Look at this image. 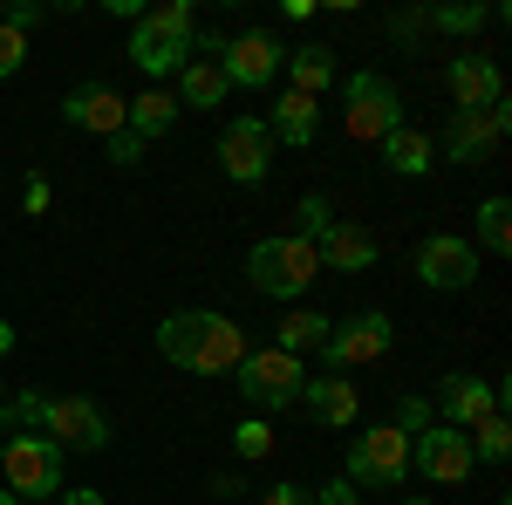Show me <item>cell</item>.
<instances>
[{"label":"cell","mask_w":512,"mask_h":505,"mask_svg":"<svg viewBox=\"0 0 512 505\" xmlns=\"http://www.w3.org/2000/svg\"><path fill=\"white\" fill-rule=\"evenodd\" d=\"M431 424H437V410L424 396H403V403H396V430H403V437H424Z\"/></svg>","instance_id":"30"},{"label":"cell","mask_w":512,"mask_h":505,"mask_svg":"<svg viewBox=\"0 0 512 505\" xmlns=\"http://www.w3.org/2000/svg\"><path fill=\"white\" fill-rule=\"evenodd\" d=\"M158 349H164V362H178L192 376H233L246 362V328L233 314L185 308V314H164L158 321Z\"/></svg>","instance_id":"1"},{"label":"cell","mask_w":512,"mask_h":505,"mask_svg":"<svg viewBox=\"0 0 512 505\" xmlns=\"http://www.w3.org/2000/svg\"><path fill=\"white\" fill-rule=\"evenodd\" d=\"M7 349H14V321H0V362H7Z\"/></svg>","instance_id":"41"},{"label":"cell","mask_w":512,"mask_h":505,"mask_svg":"<svg viewBox=\"0 0 512 505\" xmlns=\"http://www.w3.org/2000/svg\"><path fill=\"white\" fill-rule=\"evenodd\" d=\"M7 424H21V430H35L41 424V396L35 389H21V396H7V410H0Z\"/></svg>","instance_id":"34"},{"label":"cell","mask_w":512,"mask_h":505,"mask_svg":"<svg viewBox=\"0 0 512 505\" xmlns=\"http://www.w3.org/2000/svg\"><path fill=\"white\" fill-rule=\"evenodd\" d=\"M390 342H396L390 314H355V321H335V328H328L321 355H328V369L342 376V369H369V362H383Z\"/></svg>","instance_id":"8"},{"label":"cell","mask_w":512,"mask_h":505,"mask_svg":"<svg viewBox=\"0 0 512 505\" xmlns=\"http://www.w3.org/2000/svg\"><path fill=\"white\" fill-rule=\"evenodd\" d=\"M403 505H431V499H403Z\"/></svg>","instance_id":"44"},{"label":"cell","mask_w":512,"mask_h":505,"mask_svg":"<svg viewBox=\"0 0 512 505\" xmlns=\"http://www.w3.org/2000/svg\"><path fill=\"white\" fill-rule=\"evenodd\" d=\"M410 471H424L431 485H465V478H472V444H465V430L431 424L424 437H410Z\"/></svg>","instance_id":"10"},{"label":"cell","mask_w":512,"mask_h":505,"mask_svg":"<svg viewBox=\"0 0 512 505\" xmlns=\"http://www.w3.org/2000/svg\"><path fill=\"white\" fill-rule=\"evenodd\" d=\"M431 410H444V424H451V430H472V424H485L492 410H506V389L478 383V376H444V389H437Z\"/></svg>","instance_id":"14"},{"label":"cell","mask_w":512,"mask_h":505,"mask_svg":"<svg viewBox=\"0 0 512 505\" xmlns=\"http://www.w3.org/2000/svg\"><path fill=\"white\" fill-rule=\"evenodd\" d=\"M301 403L315 410L321 424H355V410H362V396H355V383L349 376H308V389H301Z\"/></svg>","instance_id":"20"},{"label":"cell","mask_w":512,"mask_h":505,"mask_svg":"<svg viewBox=\"0 0 512 505\" xmlns=\"http://www.w3.org/2000/svg\"><path fill=\"white\" fill-rule=\"evenodd\" d=\"M226 89H233V82L219 76V62H185V69H178V89H171V96H178V110H219V103H226Z\"/></svg>","instance_id":"21"},{"label":"cell","mask_w":512,"mask_h":505,"mask_svg":"<svg viewBox=\"0 0 512 505\" xmlns=\"http://www.w3.org/2000/svg\"><path fill=\"white\" fill-rule=\"evenodd\" d=\"M349 485H403L410 478V437L396 424H376L362 430L349 444V471H342Z\"/></svg>","instance_id":"6"},{"label":"cell","mask_w":512,"mask_h":505,"mask_svg":"<svg viewBox=\"0 0 512 505\" xmlns=\"http://www.w3.org/2000/svg\"><path fill=\"white\" fill-rule=\"evenodd\" d=\"M144 14H151V21H158V28H171V35H192V0H158V7H144Z\"/></svg>","instance_id":"31"},{"label":"cell","mask_w":512,"mask_h":505,"mask_svg":"<svg viewBox=\"0 0 512 505\" xmlns=\"http://www.w3.org/2000/svg\"><path fill=\"white\" fill-rule=\"evenodd\" d=\"M21 62H28V35L0 21V82H7V76H21Z\"/></svg>","instance_id":"32"},{"label":"cell","mask_w":512,"mask_h":505,"mask_svg":"<svg viewBox=\"0 0 512 505\" xmlns=\"http://www.w3.org/2000/svg\"><path fill=\"white\" fill-rule=\"evenodd\" d=\"M0 471H7V492L28 505L62 492V451L41 437V430H21V437H0Z\"/></svg>","instance_id":"3"},{"label":"cell","mask_w":512,"mask_h":505,"mask_svg":"<svg viewBox=\"0 0 512 505\" xmlns=\"http://www.w3.org/2000/svg\"><path fill=\"white\" fill-rule=\"evenodd\" d=\"M0 410H7V383H0Z\"/></svg>","instance_id":"43"},{"label":"cell","mask_w":512,"mask_h":505,"mask_svg":"<svg viewBox=\"0 0 512 505\" xmlns=\"http://www.w3.org/2000/svg\"><path fill=\"white\" fill-rule=\"evenodd\" d=\"M287 76H294V89L301 96H321L328 82H335V48H321V41H308V48H287V62H280Z\"/></svg>","instance_id":"24"},{"label":"cell","mask_w":512,"mask_h":505,"mask_svg":"<svg viewBox=\"0 0 512 505\" xmlns=\"http://www.w3.org/2000/svg\"><path fill=\"white\" fill-rule=\"evenodd\" d=\"M485 21H492L485 0H451V7H431V14H424V28H444V35H472Z\"/></svg>","instance_id":"27"},{"label":"cell","mask_w":512,"mask_h":505,"mask_svg":"<svg viewBox=\"0 0 512 505\" xmlns=\"http://www.w3.org/2000/svg\"><path fill=\"white\" fill-rule=\"evenodd\" d=\"M335 226V212H328V198H301V239H321Z\"/></svg>","instance_id":"35"},{"label":"cell","mask_w":512,"mask_h":505,"mask_svg":"<svg viewBox=\"0 0 512 505\" xmlns=\"http://www.w3.org/2000/svg\"><path fill=\"white\" fill-rule=\"evenodd\" d=\"M417 280H424V287H437V294H458V287H472V280H478L472 239L431 233V239H424V253H417Z\"/></svg>","instance_id":"11"},{"label":"cell","mask_w":512,"mask_h":505,"mask_svg":"<svg viewBox=\"0 0 512 505\" xmlns=\"http://www.w3.org/2000/svg\"><path fill=\"white\" fill-rule=\"evenodd\" d=\"M260 505H315V492H308V485H274Z\"/></svg>","instance_id":"38"},{"label":"cell","mask_w":512,"mask_h":505,"mask_svg":"<svg viewBox=\"0 0 512 505\" xmlns=\"http://www.w3.org/2000/svg\"><path fill=\"white\" fill-rule=\"evenodd\" d=\"M478 239H485V253H512V205L506 198L478 205Z\"/></svg>","instance_id":"28"},{"label":"cell","mask_w":512,"mask_h":505,"mask_svg":"<svg viewBox=\"0 0 512 505\" xmlns=\"http://www.w3.org/2000/svg\"><path fill=\"white\" fill-rule=\"evenodd\" d=\"M171 123H178V96H171V89H144V96L123 110V130H130V137H144V144L164 137Z\"/></svg>","instance_id":"23"},{"label":"cell","mask_w":512,"mask_h":505,"mask_svg":"<svg viewBox=\"0 0 512 505\" xmlns=\"http://www.w3.org/2000/svg\"><path fill=\"white\" fill-rule=\"evenodd\" d=\"M465 444H472V465H506L512 458V424H506V410H492L485 424L465 430Z\"/></svg>","instance_id":"26"},{"label":"cell","mask_w":512,"mask_h":505,"mask_svg":"<svg viewBox=\"0 0 512 505\" xmlns=\"http://www.w3.org/2000/svg\"><path fill=\"white\" fill-rule=\"evenodd\" d=\"M41 437L55 451H103L110 444V417L89 403V396H41Z\"/></svg>","instance_id":"5"},{"label":"cell","mask_w":512,"mask_h":505,"mask_svg":"<svg viewBox=\"0 0 512 505\" xmlns=\"http://www.w3.org/2000/svg\"><path fill=\"white\" fill-rule=\"evenodd\" d=\"M130 62H137L144 76H178V69L192 62V35H171V28H158V21L144 14V21H130Z\"/></svg>","instance_id":"15"},{"label":"cell","mask_w":512,"mask_h":505,"mask_svg":"<svg viewBox=\"0 0 512 505\" xmlns=\"http://www.w3.org/2000/svg\"><path fill=\"white\" fill-rule=\"evenodd\" d=\"M280 62H287V48H280L274 35H233L226 41V55H219V76L239 82V89H260V82H274L280 76Z\"/></svg>","instance_id":"13"},{"label":"cell","mask_w":512,"mask_h":505,"mask_svg":"<svg viewBox=\"0 0 512 505\" xmlns=\"http://www.w3.org/2000/svg\"><path fill=\"white\" fill-rule=\"evenodd\" d=\"M355 499H362V492H355L349 478H328V485L315 492V505H355Z\"/></svg>","instance_id":"36"},{"label":"cell","mask_w":512,"mask_h":505,"mask_svg":"<svg viewBox=\"0 0 512 505\" xmlns=\"http://www.w3.org/2000/svg\"><path fill=\"white\" fill-rule=\"evenodd\" d=\"M0 505H21V499H14V492H7V485H0Z\"/></svg>","instance_id":"42"},{"label":"cell","mask_w":512,"mask_h":505,"mask_svg":"<svg viewBox=\"0 0 512 505\" xmlns=\"http://www.w3.org/2000/svg\"><path fill=\"white\" fill-rule=\"evenodd\" d=\"M328 328H335V321H328V314H315V308H294V314H280L274 321V349L280 355H308V349H321V342H328Z\"/></svg>","instance_id":"25"},{"label":"cell","mask_w":512,"mask_h":505,"mask_svg":"<svg viewBox=\"0 0 512 505\" xmlns=\"http://www.w3.org/2000/svg\"><path fill=\"white\" fill-rule=\"evenodd\" d=\"M321 273V253L315 239H260L253 246V260H246V280L260 287V294H274V301H301L308 294V280Z\"/></svg>","instance_id":"2"},{"label":"cell","mask_w":512,"mask_h":505,"mask_svg":"<svg viewBox=\"0 0 512 505\" xmlns=\"http://www.w3.org/2000/svg\"><path fill=\"white\" fill-rule=\"evenodd\" d=\"M267 130H274L280 144H294V151H308L321 130V96H301V89H287L274 103V117H267Z\"/></svg>","instance_id":"19"},{"label":"cell","mask_w":512,"mask_h":505,"mask_svg":"<svg viewBox=\"0 0 512 505\" xmlns=\"http://www.w3.org/2000/svg\"><path fill=\"white\" fill-rule=\"evenodd\" d=\"M48 178H28V185H21V205H28V212H48Z\"/></svg>","instance_id":"39"},{"label":"cell","mask_w":512,"mask_h":505,"mask_svg":"<svg viewBox=\"0 0 512 505\" xmlns=\"http://www.w3.org/2000/svg\"><path fill=\"white\" fill-rule=\"evenodd\" d=\"M103 157H110L117 171H130V164H144V137H130V130H117V137H103Z\"/></svg>","instance_id":"33"},{"label":"cell","mask_w":512,"mask_h":505,"mask_svg":"<svg viewBox=\"0 0 512 505\" xmlns=\"http://www.w3.org/2000/svg\"><path fill=\"white\" fill-rule=\"evenodd\" d=\"M444 82H451V103H458V110H492V103H506V82H499V62H492V55H458Z\"/></svg>","instance_id":"17"},{"label":"cell","mask_w":512,"mask_h":505,"mask_svg":"<svg viewBox=\"0 0 512 505\" xmlns=\"http://www.w3.org/2000/svg\"><path fill=\"white\" fill-rule=\"evenodd\" d=\"M62 505H110L103 492H62Z\"/></svg>","instance_id":"40"},{"label":"cell","mask_w":512,"mask_h":505,"mask_svg":"<svg viewBox=\"0 0 512 505\" xmlns=\"http://www.w3.org/2000/svg\"><path fill=\"white\" fill-rule=\"evenodd\" d=\"M396 123H403V103H396V89L383 76H349V110H342V130H349L355 144H383Z\"/></svg>","instance_id":"7"},{"label":"cell","mask_w":512,"mask_h":505,"mask_svg":"<svg viewBox=\"0 0 512 505\" xmlns=\"http://www.w3.org/2000/svg\"><path fill=\"white\" fill-rule=\"evenodd\" d=\"M123 110H130V103H123L110 82H82V89H69V96H62V117L76 123V130H89V137H117V130H123Z\"/></svg>","instance_id":"16"},{"label":"cell","mask_w":512,"mask_h":505,"mask_svg":"<svg viewBox=\"0 0 512 505\" xmlns=\"http://www.w3.org/2000/svg\"><path fill=\"white\" fill-rule=\"evenodd\" d=\"M35 21H41V0H14V7H7V28H21V35H28Z\"/></svg>","instance_id":"37"},{"label":"cell","mask_w":512,"mask_h":505,"mask_svg":"<svg viewBox=\"0 0 512 505\" xmlns=\"http://www.w3.org/2000/svg\"><path fill=\"white\" fill-rule=\"evenodd\" d=\"M512 130V110L506 103H492V110H458L451 130H444V151L458 157V164H485V157L499 151V137Z\"/></svg>","instance_id":"12"},{"label":"cell","mask_w":512,"mask_h":505,"mask_svg":"<svg viewBox=\"0 0 512 505\" xmlns=\"http://www.w3.org/2000/svg\"><path fill=\"white\" fill-rule=\"evenodd\" d=\"M233 376H239V396H246L253 410H287V403H301V389H308L301 355H280V349H246V362H239Z\"/></svg>","instance_id":"4"},{"label":"cell","mask_w":512,"mask_h":505,"mask_svg":"<svg viewBox=\"0 0 512 505\" xmlns=\"http://www.w3.org/2000/svg\"><path fill=\"white\" fill-rule=\"evenodd\" d=\"M431 157H437V144L417 130V123H396L390 137H383V164H390L396 178H424V171H431Z\"/></svg>","instance_id":"22"},{"label":"cell","mask_w":512,"mask_h":505,"mask_svg":"<svg viewBox=\"0 0 512 505\" xmlns=\"http://www.w3.org/2000/svg\"><path fill=\"white\" fill-rule=\"evenodd\" d=\"M233 451L246 458V465H260V458H274V424H267V417H246V424L233 430Z\"/></svg>","instance_id":"29"},{"label":"cell","mask_w":512,"mask_h":505,"mask_svg":"<svg viewBox=\"0 0 512 505\" xmlns=\"http://www.w3.org/2000/svg\"><path fill=\"white\" fill-rule=\"evenodd\" d=\"M315 253H321V273H362V267H376V233L335 219V226L315 239Z\"/></svg>","instance_id":"18"},{"label":"cell","mask_w":512,"mask_h":505,"mask_svg":"<svg viewBox=\"0 0 512 505\" xmlns=\"http://www.w3.org/2000/svg\"><path fill=\"white\" fill-rule=\"evenodd\" d=\"M219 171H226L233 185H260V178L274 171V130L260 117H233L219 130Z\"/></svg>","instance_id":"9"}]
</instances>
